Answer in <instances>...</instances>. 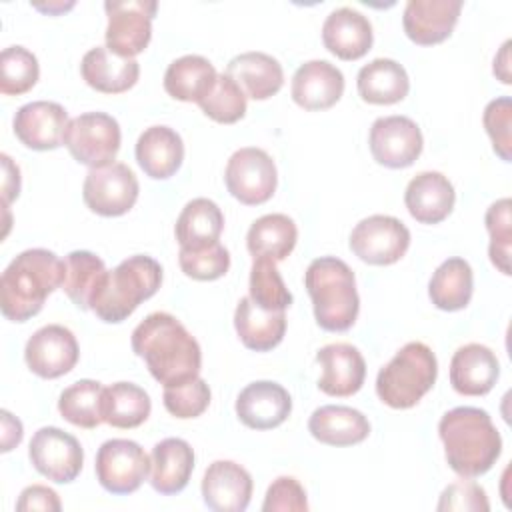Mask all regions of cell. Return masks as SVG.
<instances>
[{
	"mask_svg": "<svg viewBox=\"0 0 512 512\" xmlns=\"http://www.w3.org/2000/svg\"><path fill=\"white\" fill-rule=\"evenodd\" d=\"M64 266L62 290L80 310H90V300L108 274L104 260L94 252L74 250L64 258Z\"/></svg>",
	"mask_w": 512,
	"mask_h": 512,
	"instance_id": "cell-37",
	"label": "cell"
},
{
	"mask_svg": "<svg viewBox=\"0 0 512 512\" xmlns=\"http://www.w3.org/2000/svg\"><path fill=\"white\" fill-rule=\"evenodd\" d=\"M158 4L154 0H108L106 48L122 58H134L146 50L152 38V18Z\"/></svg>",
	"mask_w": 512,
	"mask_h": 512,
	"instance_id": "cell-8",
	"label": "cell"
},
{
	"mask_svg": "<svg viewBox=\"0 0 512 512\" xmlns=\"http://www.w3.org/2000/svg\"><path fill=\"white\" fill-rule=\"evenodd\" d=\"M372 40L370 20L350 6L332 10L322 24V42L340 60L362 58L372 48Z\"/></svg>",
	"mask_w": 512,
	"mask_h": 512,
	"instance_id": "cell-23",
	"label": "cell"
},
{
	"mask_svg": "<svg viewBox=\"0 0 512 512\" xmlns=\"http://www.w3.org/2000/svg\"><path fill=\"white\" fill-rule=\"evenodd\" d=\"M290 92L304 110H328L344 94V74L328 60H308L294 72Z\"/></svg>",
	"mask_w": 512,
	"mask_h": 512,
	"instance_id": "cell-21",
	"label": "cell"
},
{
	"mask_svg": "<svg viewBox=\"0 0 512 512\" xmlns=\"http://www.w3.org/2000/svg\"><path fill=\"white\" fill-rule=\"evenodd\" d=\"M486 134L492 140V148L494 152L504 160L510 162L512 154V100L508 96H500L494 98L486 104L484 108V116H482Z\"/></svg>",
	"mask_w": 512,
	"mask_h": 512,
	"instance_id": "cell-45",
	"label": "cell"
},
{
	"mask_svg": "<svg viewBox=\"0 0 512 512\" xmlns=\"http://www.w3.org/2000/svg\"><path fill=\"white\" fill-rule=\"evenodd\" d=\"M234 328L240 342L254 352L276 348L286 334V314L258 308L250 296L240 298L234 312Z\"/></svg>",
	"mask_w": 512,
	"mask_h": 512,
	"instance_id": "cell-31",
	"label": "cell"
},
{
	"mask_svg": "<svg viewBox=\"0 0 512 512\" xmlns=\"http://www.w3.org/2000/svg\"><path fill=\"white\" fill-rule=\"evenodd\" d=\"M298 228L286 214H264L252 222L246 234V248L254 258L272 262L284 260L296 246Z\"/></svg>",
	"mask_w": 512,
	"mask_h": 512,
	"instance_id": "cell-34",
	"label": "cell"
},
{
	"mask_svg": "<svg viewBox=\"0 0 512 512\" xmlns=\"http://www.w3.org/2000/svg\"><path fill=\"white\" fill-rule=\"evenodd\" d=\"M162 400H164V408L172 416H176L180 420L196 418L210 404V388H208L206 380L196 376L184 384L166 386Z\"/></svg>",
	"mask_w": 512,
	"mask_h": 512,
	"instance_id": "cell-44",
	"label": "cell"
},
{
	"mask_svg": "<svg viewBox=\"0 0 512 512\" xmlns=\"http://www.w3.org/2000/svg\"><path fill=\"white\" fill-rule=\"evenodd\" d=\"M226 74L238 82L246 98L254 100L274 96L284 84L282 64L266 52H242L234 56L226 66Z\"/></svg>",
	"mask_w": 512,
	"mask_h": 512,
	"instance_id": "cell-29",
	"label": "cell"
},
{
	"mask_svg": "<svg viewBox=\"0 0 512 512\" xmlns=\"http://www.w3.org/2000/svg\"><path fill=\"white\" fill-rule=\"evenodd\" d=\"M162 284V266L146 254L122 260L110 270L90 300V310L108 324L126 320L140 302L152 298Z\"/></svg>",
	"mask_w": 512,
	"mask_h": 512,
	"instance_id": "cell-5",
	"label": "cell"
},
{
	"mask_svg": "<svg viewBox=\"0 0 512 512\" xmlns=\"http://www.w3.org/2000/svg\"><path fill=\"white\" fill-rule=\"evenodd\" d=\"M150 410V396L138 384L116 382L102 392V420L114 428H136L148 420Z\"/></svg>",
	"mask_w": 512,
	"mask_h": 512,
	"instance_id": "cell-36",
	"label": "cell"
},
{
	"mask_svg": "<svg viewBox=\"0 0 512 512\" xmlns=\"http://www.w3.org/2000/svg\"><path fill=\"white\" fill-rule=\"evenodd\" d=\"M218 72L214 64L200 54H186L168 64L164 72V90L180 102H200L208 96Z\"/></svg>",
	"mask_w": 512,
	"mask_h": 512,
	"instance_id": "cell-32",
	"label": "cell"
},
{
	"mask_svg": "<svg viewBox=\"0 0 512 512\" xmlns=\"http://www.w3.org/2000/svg\"><path fill=\"white\" fill-rule=\"evenodd\" d=\"M64 270V260L46 248L20 252L0 278V308L4 318L26 322L36 316L46 298L62 286Z\"/></svg>",
	"mask_w": 512,
	"mask_h": 512,
	"instance_id": "cell-3",
	"label": "cell"
},
{
	"mask_svg": "<svg viewBox=\"0 0 512 512\" xmlns=\"http://www.w3.org/2000/svg\"><path fill=\"white\" fill-rule=\"evenodd\" d=\"M494 74L500 82L510 84V40H506L494 58Z\"/></svg>",
	"mask_w": 512,
	"mask_h": 512,
	"instance_id": "cell-51",
	"label": "cell"
},
{
	"mask_svg": "<svg viewBox=\"0 0 512 512\" xmlns=\"http://www.w3.org/2000/svg\"><path fill=\"white\" fill-rule=\"evenodd\" d=\"M72 6H74V2H68V4H62V2H58V4H34L36 10H42V12H48V14L64 12V10L72 8Z\"/></svg>",
	"mask_w": 512,
	"mask_h": 512,
	"instance_id": "cell-52",
	"label": "cell"
},
{
	"mask_svg": "<svg viewBox=\"0 0 512 512\" xmlns=\"http://www.w3.org/2000/svg\"><path fill=\"white\" fill-rule=\"evenodd\" d=\"M200 110L220 124H234L246 114V94L226 72L218 74L212 90L198 102Z\"/></svg>",
	"mask_w": 512,
	"mask_h": 512,
	"instance_id": "cell-41",
	"label": "cell"
},
{
	"mask_svg": "<svg viewBox=\"0 0 512 512\" xmlns=\"http://www.w3.org/2000/svg\"><path fill=\"white\" fill-rule=\"evenodd\" d=\"M436 376L438 362L432 348L418 340L408 342L384 368H380L376 376V394L386 406L406 410L422 400L434 386Z\"/></svg>",
	"mask_w": 512,
	"mask_h": 512,
	"instance_id": "cell-6",
	"label": "cell"
},
{
	"mask_svg": "<svg viewBox=\"0 0 512 512\" xmlns=\"http://www.w3.org/2000/svg\"><path fill=\"white\" fill-rule=\"evenodd\" d=\"M80 74L96 92L122 94L138 82L140 64L134 58L112 54L106 46H94L82 56Z\"/></svg>",
	"mask_w": 512,
	"mask_h": 512,
	"instance_id": "cell-26",
	"label": "cell"
},
{
	"mask_svg": "<svg viewBox=\"0 0 512 512\" xmlns=\"http://www.w3.org/2000/svg\"><path fill=\"white\" fill-rule=\"evenodd\" d=\"M322 366L318 388L328 396H352L356 394L366 378V362L360 350L346 342L326 344L316 354Z\"/></svg>",
	"mask_w": 512,
	"mask_h": 512,
	"instance_id": "cell-20",
	"label": "cell"
},
{
	"mask_svg": "<svg viewBox=\"0 0 512 512\" xmlns=\"http://www.w3.org/2000/svg\"><path fill=\"white\" fill-rule=\"evenodd\" d=\"M460 10V0H408L402 14V26L414 44H440L452 34Z\"/></svg>",
	"mask_w": 512,
	"mask_h": 512,
	"instance_id": "cell-19",
	"label": "cell"
},
{
	"mask_svg": "<svg viewBox=\"0 0 512 512\" xmlns=\"http://www.w3.org/2000/svg\"><path fill=\"white\" fill-rule=\"evenodd\" d=\"M28 456L32 466L56 484L76 480L84 464V450L80 442L56 426H44L34 432Z\"/></svg>",
	"mask_w": 512,
	"mask_h": 512,
	"instance_id": "cell-13",
	"label": "cell"
},
{
	"mask_svg": "<svg viewBox=\"0 0 512 512\" xmlns=\"http://www.w3.org/2000/svg\"><path fill=\"white\" fill-rule=\"evenodd\" d=\"M68 122V112L58 102L34 100L16 110L12 126L26 148L54 150L64 144Z\"/></svg>",
	"mask_w": 512,
	"mask_h": 512,
	"instance_id": "cell-16",
	"label": "cell"
},
{
	"mask_svg": "<svg viewBox=\"0 0 512 512\" xmlns=\"http://www.w3.org/2000/svg\"><path fill=\"white\" fill-rule=\"evenodd\" d=\"M224 230V214L218 204L210 198H194L190 200L174 226L176 240L180 248L196 250L218 242Z\"/></svg>",
	"mask_w": 512,
	"mask_h": 512,
	"instance_id": "cell-33",
	"label": "cell"
},
{
	"mask_svg": "<svg viewBox=\"0 0 512 512\" xmlns=\"http://www.w3.org/2000/svg\"><path fill=\"white\" fill-rule=\"evenodd\" d=\"M264 512H306V490L294 476H278L266 490Z\"/></svg>",
	"mask_w": 512,
	"mask_h": 512,
	"instance_id": "cell-46",
	"label": "cell"
},
{
	"mask_svg": "<svg viewBox=\"0 0 512 512\" xmlns=\"http://www.w3.org/2000/svg\"><path fill=\"white\" fill-rule=\"evenodd\" d=\"M436 508H438L440 512H444V510L488 512V510H490V502H488V496H486L484 488H480L476 482L460 480V482L448 484V486L442 490Z\"/></svg>",
	"mask_w": 512,
	"mask_h": 512,
	"instance_id": "cell-47",
	"label": "cell"
},
{
	"mask_svg": "<svg viewBox=\"0 0 512 512\" xmlns=\"http://www.w3.org/2000/svg\"><path fill=\"white\" fill-rule=\"evenodd\" d=\"M62 508L58 494L42 484H32L26 486L20 492V498L16 502V510L18 512H26V510H48V512H58Z\"/></svg>",
	"mask_w": 512,
	"mask_h": 512,
	"instance_id": "cell-48",
	"label": "cell"
},
{
	"mask_svg": "<svg viewBox=\"0 0 512 512\" xmlns=\"http://www.w3.org/2000/svg\"><path fill=\"white\" fill-rule=\"evenodd\" d=\"M510 198H500L492 202L486 210L484 222L490 234L488 256L490 262L502 272L510 274V244H512V220H510Z\"/></svg>",
	"mask_w": 512,
	"mask_h": 512,
	"instance_id": "cell-42",
	"label": "cell"
},
{
	"mask_svg": "<svg viewBox=\"0 0 512 512\" xmlns=\"http://www.w3.org/2000/svg\"><path fill=\"white\" fill-rule=\"evenodd\" d=\"M40 76L36 56L24 46H8L0 54V92L20 96L28 92Z\"/></svg>",
	"mask_w": 512,
	"mask_h": 512,
	"instance_id": "cell-40",
	"label": "cell"
},
{
	"mask_svg": "<svg viewBox=\"0 0 512 512\" xmlns=\"http://www.w3.org/2000/svg\"><path fill=\"white\" fill-rule=\"evenodd\" d=\"M200 490L210 510L244 512L252 498V476L232 460H214L204 472Z\"/></svg>",
	"mask_w": 512,
	"mask_h": 512,
	"instance_id": "cell-18",
	"label": "cell"
},
{
	"mask_svg": "<svg viewBox=\"0 0 512 512\" xmlns=\"http://www.w3.org/2000/svg\"><path fill=\"white\" fill-rule=\"evenodd\" d=\"M304 286L322 330L346 332L354 326L360 312V298L354 272L344 260L336 256L312 260L304 272Z\"/></svg>",
	"mask_w": 512,
	"mask_h": 512,
	"instance_id": "cell-4",
	"label": "cell"
},
{
	"mask_svg": "<svg viewBox=\"0 0 512 512\" xmlns=\"http://www.w3.org/2000/svg\"><path fill=\"white\" fill-rule=\"evenodd\" d=\"M132 350L164 388L184 384L200 374L202 350L198 340L168 312H152L134 328Z\"/></svg>",
	"mask_w": 512,
	"mask_h": 512,
	"instance_id": "cell-1",
	"label": "cell"
},
{
	"mask_svg": "<svg viewBox=\"0 0 512 512\" xmlns=\"http://www.w3.org/2000/svg\"><path fill=\"white\" fill-rule=\"evenodd\" d=\"M250 300L270 312H284L292 304V294L286 288L276 262L268 258H254L250 268Z\"/></svg>",
	"mask_w": 512,
	"mask_h": 512,
	"instance_id": "cell-39",
	"label": "cell"
},
{
	"mask_svg": "<svg viewBox=\"0 0 512 512\" xmlns=\"http://www.w3.org/2000/svg\"><path fill=\"white\" fill-rule=\"evenodd\" d=\"M102 392L104 386L96 380L84 378L62 390L58 398V412L62 418L78 428L92 430L102 420Z\"/></svg>",
	"mask_w": 512,
	"mask_h": 512,
	"instance_id": "cell-38",
	"label": "cell"
},
{
	"mask_svg": "<svg viewBox=\"0 0 512 512\" xmlns=\"http://www.w3.org/2000/svg\"><path fill=\"white\" fill-rule=\"evenodd\" d=\"M500 376L496 354L478 342L460 346L450 360V384L462 396L488 394Z\"/></svg>",
	"mask_w": 512,
	"mask_h": 512,
	"instance_id": "cell-22",
	"label": "cell"
},
{
	"mask_svg": "<svg viewBox=\"0 0 512 512\" xmlns=\"http://www.w3.org/2000/svg\"><path fill=\"white\" fill-rule=\"evenodd\" d=\"M178 264L188 278L208 282V280L222 278L228 272L230 254L220 242H214L210 246L196 248V250L180 248Z\"/></svg>",
	"mask_w": 512,
	"mask_h": 512,
	"instance_id": "cell-43",
	"label": "cell"
},
{
	"mask_svg": "<svg viewBox=\"0 0 512 512\" xmlns=\"http://www.w3.org/2000/svg\"><path fill=\"white\" fill-rule=\"evenodd\" d=\"M310 434L328 446H354L368 438V418L350 406L326 404L312 412L308 420Z\"/></svg>",
	"mask_w": 512,
	"mask_h": 512,
	"instance_id": "cell-28",
	"label": "cell"
},
{
	"mask_svg": "<svg viewBox=\"0 0 512 512\" xmlns=\"http://www.w3.org/2000/svg\"><path fill=\"white\" fill-rule=\"evenodd\" d=\"M356 86L364 102L388 106L408 96L410 78L400 62L392 58H374L360 68Z\"/></svg>",
	"mask_w": 512,
	"mask_h": 512,
	"instance_id": "cell-30",
	"label": "cell"
},
{
	"mask_svg": "<svg viewBox=\"0 0 512 512\" xmlns=\"http://www.w3.org/2000/svg\"><path fill=\"white\" fill-rule=\"evenodd\" d=\"M120 142V124L106 112H84L72 118L64 132V146L76 162L88 168L112 164Z\"/></svg>",
	"mask_w": 512,
	"mask_h": 512,
	"instance_id": "cell-7",
	"label": "cell"
},
{
	"mask_svg": "<svg viewBox=\"0 0 512 512\" xmlns=\"http://www.w3.org/2000/svg\"><path fill=\"white\" fill-rule=\"evenodd\" d=\"M80 356L76 336L62 324H46L38 328L26 342L24 360L40 378H60L68 374Z\"/></svg>",
	"mask_w": 512,
	"mask_h": 512,
	"instance_id": "cell-15",
	"label": "cell"
},
{
	"mask_svg": "<svg viewBox=\"0 0 512 512\" xmlns=\"http://www.w3.org/2000/svg\"><path fill=\"white\" fill-rule=\"evenodd\" d=\"M224 182L228 192L246 206L268 202L278 184V172L272 156L256 146L236 150L226 164Z\"/></svg>",
	"mask_w": 512,
	"mask_h": 512,
	"instance_id": "cell-9",
	"label": "cell"
},
{
	"mask_svg": "<svg viewBox=\"0 0 512 512\" xmlns=\"http://www.w3.org/2000/svg\"><path fill=\"white\" fill-rule=\"evenodd\" d=\"M138 178L122 162H112L102 168H90L84 184V204L100 216H122L138 200Z\"/></svg>",
	"mask_w": 512,
	"mask_h": 512,
	"instance_id": "cell-12",
	"label": "cell"
},
{
	"mask_svg": "<svg viewBox=\"0 0 512 512\" xmlns=\"http://www.w3.org/2000/svg\"><path fill=\"white\" fill-rule=\"evenodd\" d=\"M474 292V274L464 258L444 260L432 274L428 296L438 310L456 312L470 304Z\"/></svg>",
	"mask_w": 512,
	"mask_h": 512,
	"instance_id": "cell-35",
	"label": "cell"
},
{
	"mask_svg": "<svg viewBox=\"0 0 512 512\" xmlns=\"http://www.w3.org/2000/svg\"><path fill=\"white\" fill-rule=\"evenodd\" d=\"M456 192L452 182L436 170L416 174L404 192V204L410 216L420 224H438L452 212Z\"/></svg>",
	"mask_w": 512,
	"mask_h": 512,
	"instance_id": "cell-24",
	"label": "cell"
},
{
	"mask_svg": "<svg viewBox=\"0 0 512 512\" xmlns=\"http://www.w3.org/2000/svg\"><path fill=\"white\" fill-rule=\"evenodd\" d=\"M96 478L110 494L136 492L150 472V458L144 448L128 438L106 440L96 452Z\"/></svg>",
	"mask_w": 512,
	"mask_h": 512,
	"instance_id": "cell-10",
	"label": "cell"
},
{
	"mask_svg": "<svg viewBox=\"0 0 512 512\" xmlns=\"http://www.w3.org/2000/svg\"><path fill=\"white\" fill-rule=\"evenodd\" d=\"M136 162L146 176L166 180L178 172L184 160V142L180 134L164 124L146 128L136 140Z\"/></svg>",
	"mask_w": 512,
	"mask_h": 512,
	"instance_id": "cell-25",
	"label": "cell"
},
{
	"mask_svg": "<svg viewBox=\"0 0 512 512\" xmlns=\"http://www.w3.org/2000/svg\"><path fill=\"white\" fill-rule=\"evenodd\" d=\"M292 412L288 390L272 380H256L240 390L236 398L238 420L252 430L280 426Z\"/></svg>",
	"mask_w": 512,
	"mask_h": 512,
	"instance_id": "cell-17",
	"label": "cell"
},
{
	"mask_svg": "<svg viewBox=\"0 0 512 512\" xmlns=\"http://www.w3.org/2000/svg\"><path fill=\"white\" fill-rule=\"evenodd\" d=\"M150 484L156 492L170 496L188 486L194 470V450L182 438L160 440L150 454Z\"/></svg>",
	"mask_w": 512,
	"mask_h": 512,
	"instance_id": "cell-27",
	"label": "cell"
},
{
	"mask_svg": "<svg viewBox=\"0 0 512 512\" xmlns=\"http://www.w3.org/2000/svg\"><path fill=\"white\" fill-rule=\"evenodd\" d=\"M410 246L406 224L388 214H372L360 220L350 234V250L372 266L398 262Z\"/></svg>",
	"mask_w": 512,
	"mask_h": 512,
	"instance_id": "cell-11",
	"label": "cell"
},
{
	"mask_svg": "<svg viewBox=\"0 0 512 512\" xmlns=\"http://www.w3.org/2000/svg\"><path fill=\"white\" fill-rule=\"evenodd\" d=\"M2 452H10L22 442V422L8 410H2Z\"/></svg>",
	"mask_w": 512,
	"mask_h": 512,
	"instance_id": "cell-50",
	"label": "cell"
},
{
	"mask_svg": "<svg viewBox=\"0 0 512 512\" xmlns=\"http://www.w3.org/2000/svg\"><path fill=\"white\" fill-rule=\"evenodd\" d=\"M368 146L374 160L386 168H406L422 154L424 138L418 124L408 116H382L376 118Z\"/></svg>",
	"mask_w": 512,
	"mask_h": 512,
	"instance_id": "cell-14",
	"label": "cell"
},
{
	"mask_svg": "<svg viewBox=\"0 0 512 512\" xmlns=\"http://www.w3.org/2000/svg\"><path fill=\"white\" fill-rule=\"evenodd\" d=\"M2 166H4V180H2V202L4 208H8V204L18 198L20 194V170L18 166L10 160L8 154H2Z\"/></svg>",
	"mask_w": 512,
	"mask_h": 512,
	"instance_id": "cell-49",
	"label": "cell"
},
{
	"mask_svg": "<svg viewBox=\"0 0 512 512\" xmlns=\"http://www.w3.org/2000/svg\"><path fill=\"white\" fill-rule=\"evenodd\" d=\"M448 466L462 478L486 474L502 454V438L490 414L476 406L448 410L438 422Z\"/></svg>",
	"mask_w": 512,
	"mask_h": 512,
	"instance_id": "cell-2",
	"label": "cell"
}]
</instances>
